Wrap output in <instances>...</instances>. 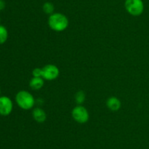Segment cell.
I'll use <instances>...</instances> for the list:
<instances>
[{
  "instance_id": "obj_1",
  "label": "cell",
  "mask_w": 149,
  "mask_h": 149,
  "mask_svg": "<svg viewBox=\"0 0 149 149\" xmlns=\"http://www.w3.org/2000/svg\"><path fill=\"white\" fill-rule=\"evenodd\" d=\"M48 25L53 31L63 32L68 28L69 21L65 15L61 13H55L49 15L48 18Z\"/></svg>"
},
{
  "instance_id": "obj_4",
  "label": "cell",
  "mask_w": 149,
  "mask_h": 149,
  "mask_svg": "<svg viewBox=\"0 0 149 149\" xmlns=\"http://www.w3.org/2000/svg\"><path fill=\"white\" fill-rule=\"evenodd\" d=\"M71 115L74 121H76L79 124H85L90 118L88 110L81 105H77L75 108H73Z\"/></svg>"
},
{
  "instance_id": "obj_6",
  "label": "cell",
  "mask_w": 149,
  "mask_h": 149,
  "mask_svg": "<svg viewBox=\"0 0 149 149\" xmlns=\"http://www.w3.org/2000/svg\"><path fill=\"white\" fill-rule=\"evenodd\" d=\"M13 109V103L10 97L6 96H0V115L3 116L9 115Z\"/></svg>"
},
{
  "instance_id": "obj_16",
  "label": "cell",
  "mask_w": 149,
  "mask_h": 149,
  "mask_svg": "<svg viewBox=\"0 0 149 149\" xmlns=\"http://www.w3.org/2000/svg\"><path fill=\"white\" fill-rule=\"evenodd\" d=\"M0 20H1V19H0Z\"/></svg>"
},
{
  "instance_id": "obj_5",
  "label": "cell",
  "mask_w": 149,
  "mask_h": 149,
  "mask_svg": "<svg viewBox=\"0 0 149 149\" xmlns=\"http://www.w3.org/2000/svg\"><path fill=\"white\" fill-rule=\"evenodd\" d=\"M59 74V69L54 64H47L42 68V78L47 80H55Z\"/></svg>"
},
{
  "instance_id": "obj_8",
  "label": "cell",
  "mask_w": 149,
  "mask_h": 149,
  "mask_svg": "<svg viewBox=\"0 0 149 149\" xmlns=\"http://www.w3.org/2000/svg\"><path fill=\"white\" fill-rule=\"evenodd\" d=\"M32 115L33 119L38 123H44L47 119L46 112L42 108H36L33 109L32 111Z\"/></svg>"
},
{
  "instance_id": "obj_15",
  "label": "cell",
  "mask_w": 149,
  "mask_h": 149,
  "mask_svg": "<svg viewBox=\"0 0 149 149\" xmlns=\"http://www.w3.org/2000/svg\"><path fill=\"white\" fill-rule=\"evenodd\" d=\"M0 93H1V89H0Z\"/></svg>"
},
{
  "instance_id": "obj_13",
  "label": "cell",
  "mask_w": 149,
  "mask_h": 149,
  "mask_svg": "<svg viewBox=\"0 0 149 149\" xmlns=\"http://www.w3.org/2000/svg\"><path fill=\"white\" fill-rule=\"evenodd\" d=\"M33 77H42V68H35L32 71Z\"/></svg>"
},
{
  "instance_id": "obj_10",
  "label": "cell",
  "mask_w": 149,
  "mask_h": 149,
  "mask_svg": "<svg viewBox=\"0 0 149 149\" xmlns=\"http://www.w3.org/2000/svg\"><path fill=\"white\" fill-rule=\"evenodd\" d=\"M8 38V31L3 25H0V45L4 44Z\"/></svg>"
},
{
  "instance_id": "obj_9",
  "label": "cell",
  "mask_w": 149,
  "mask_h": 149,
  "mask_svg": "<svg viewBox=\"0 0 149 149\" xmlns=\"http://www.w3.org/2000/svg\"><path fill=\"white\" fill-rule=\"evenodd\" d=\"M44 79L42 77H33L29 82V86L33 90H39L44 86Z\"/></svg>"
},
{
  "instance_id": "obj_2",
  "label": "cell",
  "mask_w": 149,
  "mask_h": 149,
  "mask_svg": "<svg viewBox=\"0 0 149 149\" xmlns=\"http://www.w3.org/2000/svg\"><path fill=\"white\" fill-rule=\"evenodd\" d=\"M16 103L23 110H30L34 106L35 99L33 95L25 90L20 91L15 96Z\"/></svg>"
},
{
  "instance_id": "obj_7",
  "label": "cell",
  "mask_w": 149,
  "mask_h": 149,
  "mask_svg": "<svg viewBox=\"0 0 149 149\" xmlns=\"http://www.w3.org/2000/svg\"><path fill=\"white\" fill-rule=\"evenodd\" d=\"M106 105L110 110L116 112L118 111L122 107V102L116 96H111L108 98L106 101Z\"/></svg>"
},
{
  "instance_id": "obj_11",
  "label": "cell",
  "mask_w": 149,
  "mask_h": 149,
  "mask_svg": "<svg viewBox=\"0 0 149 149\" xmlns=\"http://www.w3.org/2000/svg\"><path fill=\"white\" fill-rule=\"evenodd\" d=\"M42 10H43L44 13L48 15H52L54 13V10H55V7H54L53 4L49 1H47V2L44 3L43 6H42Z\"/></svg>"
},
{
  "instance_id": "obj_3",
  "label": "cell",
  "mask_w": 149,
  "mask_h": 149,
  "mask_svg": "<svg viewBox=\"0 0 149 149\" xmlns=\"http://www.w3.org/2000/svg\"><path fill=\"white\" fill-rule=\"evenodd\" d=\"M125 7L127 12L132 16L141 15L144 11L143 0H126Z\"/></svg>"
},
{
  "instance_id": "obj_14",
  "label": "cell",
  "mask_w": 149,
  "mask_h": 149,
  "mask_svg": "<svg viewBox=\"0 0 149 149\" xmlns=\"http://www.w3.org/2000/svg\"><path fill=\"white\" fill-rule=\"evenodd\" d=\"M5 1H4V0H0V11L4 10V9L5 8Z\"/></svg>"
},
{
  "instance_id": "obj_12",
  "label": "cell",
  "mask_w": 149,
  "mask_h": 149,
  "mask_svg": "<svg viewBox=\"0 0 149 149\" xmlns=\"http://www.w3.org/2000/svg\"><path fill=\"white\" fill-rule=\"evenodd\" d=\"M86 95L83 91H79L77 92L75 95V100L79 105H81V104L84 103Z\"/></svg>"
}]
</instances>
